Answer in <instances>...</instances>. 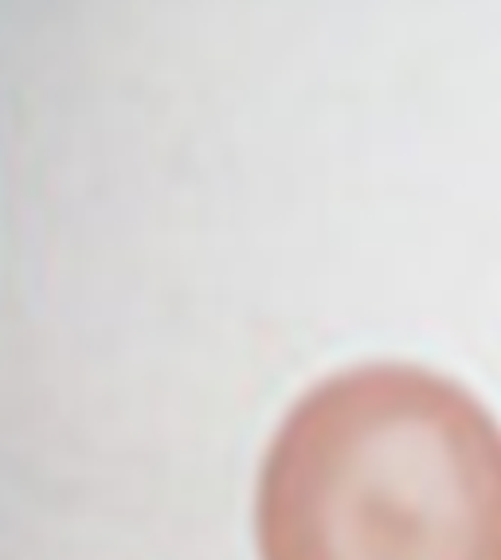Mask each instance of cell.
Segmentation results:
<instances>
[{
    "instance_id": "6da1fadb",
    "label": "cell",
    "mask_w": 501,
    "mask_h": 560,
    "mask_svg": "<svg viewBox=\"0 0 501 560\" xmlns=\"http://www.w3.org/2000/svg\"><path fill=\"white\" fill-rule=\"evenodd\" d=\"M263 560H501V423L419 364H361L294 404L255 510Z\"/></svg>"
}]
</instances>
